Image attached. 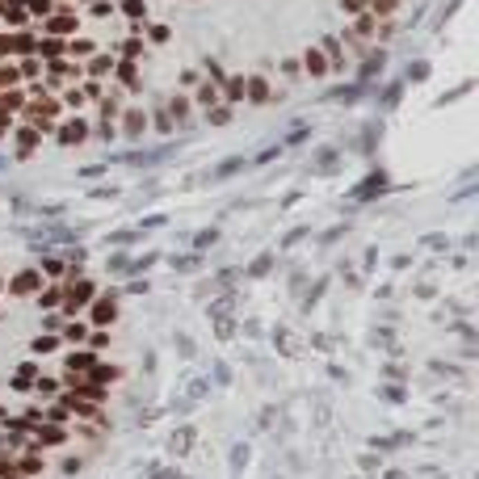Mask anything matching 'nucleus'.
Instances as JSON below:
<instances>
[{"label":"nucleus","instance_id":"nucleus-1","mask_svg":"<svg viewBox=\"0 0 479 479\" xmlns=\"http://www.w3.org/2000/svg\"><path fill=\"white\" fill-rule=\"evenodd\" d=\"M38 282H42V278H38L34 270H26V274H17V282H13V294H34V290H38Z\"/></svg>","mask_w":479,"mask_h":479},{"label":"nucleus","instance_id":"nucleus-2","mask_svg":"<svg viewBox=\"0 0 479 479\" xmlns=\"http://www.w3.org/2000/svg\"><path fill=\"white\" fill-rule=\"evenodd\" d=\"M114 311H118V307H114V299H101V303L93 307V324H110Z\"/></svg>","mask_w":479,"mask_h":479},{"label":"nucleus","instance_id":"nucleus-3","mask_svg":"<svg viewBox=\"0 0 479 479\" xmlns=\"http://www.w3.org/2000/svg\"><path fill=\"white\" fill-rule=\"evenodd\" d=\"M88 294H93V282H76V286H72V290H68V307H72V311H76V307H80V303H84V299H88Z\"/></svg>","mask_w":479,"mask_h":479},{"label":"nucleus","instance_id":"nucleus-4","mask_svg":"<svg viewBox=\"0 0 479 479\" xmlns=\"http://www.w3.org/2000/svg\"><path fill=\"white\" fill-rule=\"evenodd\" d=\"M72 26H76V17H72L68 9H64V13H55V17H50V30H55V34H68Z\"/></svg>","mask_w":479,"mask_h":479},{"label":"nucleus","instance_id":"nucleus-5","mask_svg":"<svg viewBox=\"0 0 479 479\" xmlns=\"http://www.w3.org/2000/svg\"><path fill=\"white\" fill-rule=\"evenodd\" d=\"M114 379H118L114 366H97V370H93V383H114Z\"/></svg>","mask_w":479,"mask_h":479},{"label":"nucleus","instance_id":"nucleus-6","mask_svg":"<svg viewBox=\"0 0 479 479\" xmlns=\"http://www.w3.org/2000/svg\"><path fill=\"white\" fill-rule=\"evenodd\" d=\"M68 366H72V370H88V366H93V353H72Z\"/></svg>","mask_w":479,"mask_h":479},{"label":"nucleus","instance_id":"nucleus-7","mask_svg":"<svg viewBox=\"0 0 479 479\" xmlns=\"http://www.w3.org/2000/svg\"><path fill=\"white\" fill-rule=\"evenodd\" d=\"M307 72H324V55L319 50H307Z\"/></svg>","mask_w":479,"mask_h":479},{"label":"nucleus","instance_id":"nucleus-8","mask_svg":"<svg viewBox=\"0 0 479 479\" xmlns=\"http://www.w3.org/2000/svg\"><path fill=\"white\" fill-rule=\"evenodd\" d=\"M30 13H38V17H50V0H30Z\"/></svg>","mask_w":479,"mask_h":479},{"label":"nucleus","instance_id":"nucleus-9","mask_svg":"<svg viewBox=\"0 0 479 479\" xmlns=\"http://www.w3.org/2000/svg\"><path fill=\"white\" fill-rule=\"evenodd\" d=\"M80 135H84V126H80V122H76V126H68V131H64V143H76V139H80Z\"/></svg>","mask_w":479,"mask_h":479},{"label":"nucleus","instance_id":"nucleus-10","mask_svg":"<svg viewBox=\"0 0 479 479\" xmlns=\"http://www.w3.org/2000/svg\"><path fill=\"white\" fill-rule=\"evenodd\" d=\"M5 84H17V72H13V68H0V88H5Z\"/></svg>","mask_w":479,"mask_h":479},{"label":"nucleus","instance_id":"nucleus-11","mask_svg":"<svg viewBox=\"0 0 479 479\" xmlns=\"http://www.w3.org/2000/svg\"><path fill=\"white\" fill-rule=\"evenodd\" d=\"M38 50H42V55H59V50H64V46H59V42H55V38H50V42H42V46H38Z\"/></svg>","mask_w":479,"mask_h":479},{"label":"nucleus","instance_id":"nucleus-12","mask_svg":"<svg viewBox=\"0 0 479 479\" xmlns=\"http://www.w3.org/2000/svg\"><path fill=\"white\" fill-rule=\"evenodd\" d=\"M232 88H227V97H244V80H227Z\"/></svg>","mask_w":479,"mask_h":479},{"label":"nucleus","instance_id":"nucleus-13","mask_svg":"<svg viewBox=\"0 0 479 479\" xmlns=\"http://www.w3.org/2000/svg\"><path fill=\"white\" fill-rule=\"evenodd\" d=\"M139 126H143V114H131V122H126V131H131V135H139Z\"/></svg>","mask_w":479,"mask_h":479},{"label":"nucleus","instance_id":"nucleus-14","mask_svg":"<svg viewBox=\"0 0 479 479\" xmlns=\"http://www.w3.org/2000/svg\"><path fill=\"white\" fill-rule=\"evenodd\" d=\"M13 46H21V42H13V38H0V55H9Z\"/></svg>","mask_w":479,"mask_h":479}]
</instances>
